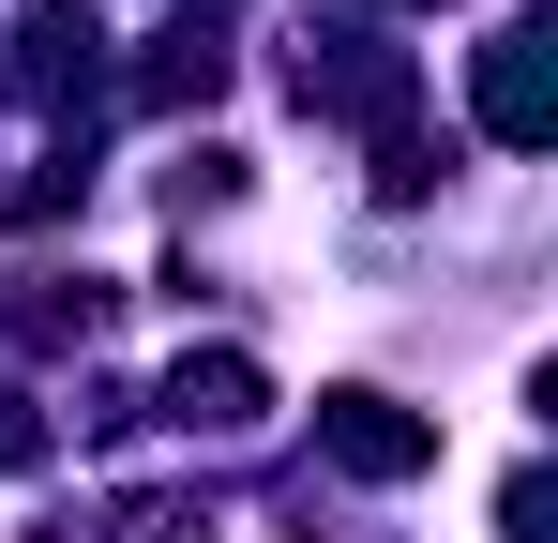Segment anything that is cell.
Returning <instances> with one entry per match:
<instances>
[{
    "instance_id": "1",
    "label": "cell",
    "mask_w": 558,
    "mask_h": 543,
    "mask_svg": "<svg viewBox=\"0 0 558 543\" xmlns=\"http://www.w3.org/2000/svg\"><path fill=\"white\" fill-rule=\"evenodd\" d=\"M317 452H332L348 483H423V468H438V423L392 408V393H317Z\"/></svg>"
},
{
    "instance_id": "2",
    "label": "cell",
    "mask_w": 558,
    "mask_h": 543,
    "mask_svg": "<svg viewBox=\"0 0 558 543\" xmlns=\"http://www.w3.org/2000/svg\"><path fill=\"white\" fill-rule=\"evenodd\" d=\"M483 136H498V152H544L558 136V31L544 15H513V31L483 46Z\"/></svg>"
},
{
    "instance_id": "3",
    "label": "cell",
    "mask_w": 558,
    "mask_h": 543,
    "mask_svg": "<svg viewBox=\"0 0 558 543\" xmlns=\"http://www.w3.org/2000/svg\"><path fill=\"white\" fill-rule=\"evenodd\" d=\"M151 408H167L182 438H257V423H272V377H257L242 348H182V362H167V393H151Z\"/></svg>"
},
{
    "instance_id": "4",
    "label": "cell",
    "mask_w": 558,
    "mask_h": 543,
    "mask_svg": "<svg viewBox=\"0 0 558 543\" xmlns=\"http://www.w3.org/2000/svg\"><path fill=\"white\" fill-rule=\"evenodd\" d=\"M92 46H106L92 15H76V0H46V15L15 31V90H31V106H92V90H106V61H92Z\"/></svg>"
},
{
    "instance_id": "5",
    "label": "cell",
    "mask_w": 558,
    "mask_h": 543,
    "mask_svg": "<svg viewBox=\"0 0 558 543\" xmlns=\"http://www.w3.org/2000/svg\"><path fill=\"white\" fill-rule=\"evenodd\" d=\"M211 90H227V31H211V15H182V31L136 61V106H211Z\"/></svg>"
},
{
    "instance_id": "6",
    "label": "cell",
    "mask_w": 558,
    "mask_h": 543,
    "mask_svg": "<svg viewBox=\"0 0 558 543\" xmlns=\"http://www.w3.org/2000/svg\"><path fill=\"white\" fill-rule=\"evenodd\" d=\"M106 302H121V287H92V272H31V287H15V333L92 348V333H106Z\"/></svg>"
},
{
    "instance_id": "7",
    "label": "cell",
    "mask_w": 558,
    "mask_h": 543,
    "mask_svg": "<svg viewBox=\"0 0 558 543\" xmlns=\"http://www.w3.org/2000/svg\"><path fill=\"white\" fill-rule=\"evenodd\" d=\"M106 543H211V514H196V498H121Z\"/></svg>"
},
{
    "instance_id": "8",
    "label": "cell",
    "mask_w": 558,
    "mask_h": 543,
    "mask_svg": "<svg viewBox=\"0 0 558 543\" xmlns=\"http://www.w3.org/2000/svg\"><path fill=\"white\" fill-rule=\"evenodd\" d=\"M46 452V423H31V393H0V468H31Z\"/></svg>"
}]
</instances>
